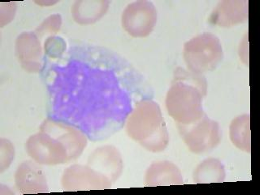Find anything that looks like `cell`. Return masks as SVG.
Wrapping results in <instances>:
<instances>
[{
    "instance_id": "6da1fadb",
    "label": "cell",
    "mask_w": 260,
    "mask_h": 195,
    "mask_svg": "<svg viewBox=\"0 0 260 195\" xmlns=\"http://www.w3.org/2000/svg\"><path fill=\"white\" fill-rule=\"evenodd\" d=\"M51 119L81 130L91 140L117 132L152 90L123 58L100 47L77 46L43 62Z\"/></svg>"
},
{
    "instance_id": "7a4b0ae2",
    "label": "cell",
    "mask_w": 260,
    "mask_h": 195,
    "mask_svg": "<svg viewBox=\"0 0 260 195\" xmlns=\"http://www.w3.org/2000/svg\"><path fill=\"white\" fill-rule=\"evenodd\" d=\"M86 143L85 134L81 130L48 118L40 131L28 138L26 150L39 165H63L79 157Z\"/></svg>"
},
{
    "instance_id": "3957f363",
    "label": "cell",
    "mask_w": 260,
    "mask_h": 195,
    "mask_svg": "<svg viewBox=\"0 0 260 195\" xmlns=\"http://www.w3.org/2000/svg\"><path fill=\"white\" fill-rule=\"evenodd\" d=\"M125 124L128 135L146 150L159 152L168 145L169 134L160 108L152 100L138 103Z\"/></svg>"
},
{
    "instance_id": "277c9868",
    "label": "cell",
    "mask_w": 260,
    "mask_h": 195,
    "mask_svg": "<svg viewBox=\"0 0 260 195\" xmlns=\"http://www.w3.org/2000/svg\"><path fill=\"white\" fill-rule=\"evenodd\" d=\"M193 85L187 83L182 69L177 72L174 82L167 93V110L179 126L190 125L203 118L201 93Z\"/></svg>"
},
{
    "instance_id": "5b68a950",
    "label": "cell",
    "mask_w": 260,
    "mask_h": 195,
    "mask_svg": "<svg viewBox=\"0 0 260 195\" xmlns=\"http://www.w3.org/2000/svg\"><path fill=\"white\" fill-rule=\"evenodd\" d=\"M157 11L152 3L138 1L129 4L122 15V24L134 37H146L154 29Z\"/></svg>"
},
{
    "instance_id": "8992f818",
    "label": "cell",
    "mask_w": 260,
    "mask_h": 195,
    "mask_svg": "<svg viewBox=\"0 0 260 195\" xmlns=\"http://www.w3.org/2000/svg\"><path fill=\"white\" fill-rule=\"evenodd\" d=\"M112 181L89 166L73 165L63 173L62 185L64 190L77 191L108 189Z\"/></svg>"
},
{
    "instance_id": "52a82bcc",
    "label": "cell",
    "mask_w": 260,
    "mask_h": 195,
    "mask_svg": "<svg viewBox=\"0 0 260 195\" xmlns=\"http://www.w3.org/2000/svg\"><path fill=\"white\" fill-rule=\"evenodd\" d=\"M194 39L197 41L198 44L203 52L198 48L193 41L191 40L185 43V48H184V57L188 67L191 71L195 73H203V72L215 69L219 61L222 60V47L215 49L213 51H208V52L206 51H209L211 48L220 44L219 39L214 36L208 47H207V45L202 46L200 36Z\"/></svg>"
},
{
    "instance_id": "ba28073f",
    "label": "cell",
    "mask_w": 260,
    "mask_h": 195,
    "mask_svg": "<svg viewBox=\"0 0 260 195\" xmlns=\"http://www.w3.org/2000/svg\"><path fill=\"white\" fill-rule=\"evenodd\" d=\"M16 54L20 65L29 73H38L43 67V51L35 32L19 35L16 42Z\"/></svg>"
},
{
    "instance_id": "9c48e42d",
    "label": "cell",
    "mask_w": 260,
    "mask_h": 195,
    "mask_svg": "<svg viewBox=\"0 0 260 195\" xmlns=\"http://www.w3.org/2000/svg\"><path fill=\"white\" fill-rule=\"evenodd\" d=\"M15 181L17 189L22 193H46L48 190L43 169L32 161L23 162L18 167Z\"/></svg>"
},
{
    "instance_id": "30bf717a",
    "label": "cell",
    "mask_w": 260,
    "mask_h": 195,
    "mask_svg": "<svg viewBox=\"0 0 260 195\" xmlns=\"http://www.w3.org/2000/svg\"><path fill=\"white\" fill-rule=\"evenodd\" d=\"M88 165L111 181H116L121 173V157L116 149L112 146L97 149L90 155Z\"/></svg>"
},
{
    "instance_id": "8fae6325",
    "label": "cell",
    "mask_w": 260,
    "mask_h": 195,
    "mask_svg": "<svg viewBox=\"0 0 260 195\" xmlns=\"http://www.w3.org/2000/svg\"><path fill=\"white\" fill-rule=\"evenodd\" d=\"M146 184L148 186L181 185V173L176 165L170 162L153 164L146 172Z\"/></svg>"
},
{
    "instance_id": "7c38bea8",
    "label": "cell",
    "mask_w": 260,
    "mask_h": 195,
    "mask_svg": "<svg viewBox=\"0 0 260 195\" xmlns=\"http://www.w3.org/2000/svg\"><path fill=\"white\" fill-rule=\"evenodd\" d=\"M109 2L77 1L72 8L73 19L79 24H91L105 14Z\"/></svg>"
},
{
    "instance_id": "4fadbf2b",
    "label": "cell",
    "mask_w": 260,
    "mask_h": 195,
    "mask_svg": "<svg viewBox=\"0 0 260 195\" xmlns=\"http://www.w3.org/2000/svg\"><path fill=\"white\" fill-rule=\"evenodd\" d=\"M62 19L59 15L49 16L44 22L36 29V35H43L44 34H56L60 28Z\"/></svg>"
}]
</instances>
